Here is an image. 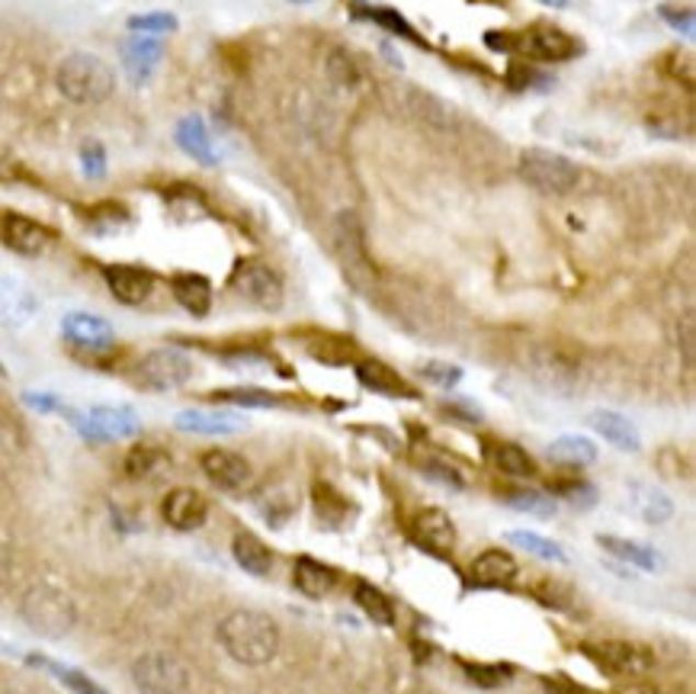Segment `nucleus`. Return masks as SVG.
<instances>
[{"label":"nucleus","mask_w":696,"mask_h":694,"mask_svg":"<svg viewBox=\"0 0 696 694\" xmlns=\"http://www.w3.org/2000/svg\"><path fill=\"white\" fill-rule=\"evenodd\" d=\"M215 640L228 659H235L238 665L257 669V665H267V662L277 659L283 634H280V624L270 614L254 611V607H238V611H232L218 620Z\"/></svg>","instance_id":"1"},{"label":"nucleus","mask_w":696,"mask_h":694,"mask_svg":"<svg viewBox=\"0 0 696 694\" xmlns=\"http://www.w3.org/2000/svg\"><path fill=\"white\" fill-rule=\"evenodd\" d=\"M55 87L75 107H97L116 93V71L93 52H71L55 68Z\"/></svg>","instance_id":"2"},{"label":"nucleus","mask_w":696,"mask_h":694,"mask_svg":"<svg viewBox=\"0 0 696 694\" xmlns=\"http://www.w3.org/2000/svg\"><path fill=\"white\" fill-rule=\"evenodd\" d=\"M20 617L42 640H61L78 624V605L65 589L52 582H36L20 602Z\"/></svg>","instance_id":"3"},{"label":"nucleus","mask_w":696,"mask_h":694,"mask_svg":"<svg viewBox=\"0 0 696 694\" xmlns=\"http://www.w3.org/2000/svg\"><path fill=\"white\" fill-rule=\"evenodd\" d=\"M132 682L138 694H193L190 665L165 650L142 652L132 662Z\"/></svg>","instance_id":"4"},{"label":"nucleus","mask_w":696,"mask_h":694,"mask_svg":"<svg viewBox=\"0 0 696 694\" xmlns=\"http://www.w3.org/2000/svg\"><path fill=\"white\" fill-rule=\"evenodd\" d=\"M520 177L542 197H565L581 180V168L572 158L549 152V148H527L520 155Z\"/></svg>","instance_id":"5"},{"label":"nucleus","mask_w":696,"mask_h":694,"mask_svg":"<svg viewBox=\"0 0 696 694\" xmlns=\"http://www.w3.org/2000/svg\"><path fill=\"white\" fill-rule=\"evenodd\" d=\"M61 412L75 425V432L81 434L83 440H93V444H110V440L142 434V418L128 405H90L87 412H75V408L65 405Z\"/></svg>","instance_id":"6"},{"label":"nucleus","mask_w":696,"mask_h":694,"mask_svg":"<svg viewBox=\"0 0 696 694\" xmlns=\"http://www.w3.org/2000/svg\"><path fill=\"white\" fill-rule=\"evenodd\" d=\"M135 383L142 390L148 392H170L187 387L193 380V360L183 354V350H173V347H158V350H148L135 370H132Z\"/></svg>","instance_id":"7"},{"label":"nucleus","mask_w":696,"mask_h":694,"mask_svg":"<svg viewBox=\"0 0 696 694\" xmlns=\"http://www.w3.org/2000/svg\"><path fill=\"white\" fill-rule=\"evenodd\" d=\"M581 652L607 675H616V679H636V675H646L652 672L655 665V656L639 647V643H629V640H604V643H581Z\"/></svg>","instance_id":"8"},{"label":"nucleus","mask_w":696,"mask_h":694,"mask_svg":"<svg viewBox=\"0 0 696 694\" xmlns=\"http://www.w3.org/2000/svg\"><path fill=\"white\" fill-rule=\"evenodd\" d=\"M232 287H235L238 296H245L247 303L257 305V309H267V312H277L283 305V300H287L280 273L270 264H263V260H242L232 270Z\"/></svg>","instance_id":"9"},{"label":"nucleus","mask_w":696,"mask_h":694,"mask_svg":"<svg viewBox=\"0 0 696 694\" xmlns=\"http://www.w3.org/2000/svg\"><path fill=\"white\" fill-rule=\"evenodd\" d=\"M514 48H520L524 55H530L536 61L559 65V61H572L574 55L581 52V43L559 26L536 23L530 30H524L520 36H514Z\"/></svg>","instance_id":"10"},{"label":"nucleus","mask_w":696,"mask_h":694,"mask_svg":"<svg viewBox=\"0 0 696 694\" xmlns=\"http://www.w3.org/2000/svg\"><path fill=\"white\" fill-rule=\"evenodd\" d=\"M161 518H165L167 527L173 530H200L209 518V502H205L203 492L190 489V485H180V489H170L161 502Z\"/></svg>","instance_id":"11"},{"label":"nucleus","mask_w":696,"mask_h":694,"mask_svg":"<svg viewBox=\"0 0 696 694\" xmlns=\"http://www.w3.org/2000/svg\"><path fill=\"white\" fill-rule=\"evenodd\" d=\"M0 238L10 251L23 255V258H40L42 251L52 245V232L30 216L20 213H7L0 222Z\"/></svg>","instance_id":"12"},{"label":"nucleus","mask_w":696,"mask_h":694,"mask_svg":"<svg viewBox=\"0 0 696 694\" xmlns=\"http://www.w3.org/2000/svg\"><path fill=\"white\" fill-rule=\"evenodd\" d=\"M61 335L81 350H110L116 345V332L106 318L93 312H68L61 318Z\"/></svg>","instance_id":"13"},{"label":"nucleus","mask_w":696,"mask_h":694,"mask_svg":"<svg viewBox=\"0 0 696 694\" xmlns=\"http://www.w3.org/2000/svg\"><path fill=\"white\" fill-rule=\"evenodd\" d=\"M103 277L116 303L123 305H142L155 293V273L135 264H110L103 267Z\"/></svg>","instance_id":"14"},{"label":"nucleus","mask_w":696,"mask_h":694,"mask_svg":"<svg viewBox=\"0 0 696 694\" xmlns=\"http://www.w3.org/2000/svg\"><path fill=\"white\" fill-rule=\"evenodd\" d=\"M200 467H203L205 479L225 492H242L247 482H250V463H247L242 454L235 450H225V447H212L200 457Z\"/></svg>","instance_id":"15"},{"label":"nucleus","mask_w":696,"mask_h":694,"mask_svg":"<svg viewBox=\"0 0 696 694\" xmlns=\"http://www.w3.org/2000/svg\"><path fill=\"white\" fill-rule=\"evenodd\" d=\"M120 58H123L125 75L135 87L148 85L151 75L158 71L161 58H165V45L158 36H132L120 45Z\"/></svg>","instance_id":"16"},{"label":"nucleus","mask_w":696,"mask_h":694,"mask_svg":"<svg viewBox=\"0 0 696 694\" xmlns=\"http://www.w3.org/2000/svg\"><path fill=\"white\" fill-rule=\"evenodd\" d=\"M411 534L420 547L434 550V553H450L459 540L456 534V524L450 520V515L444 508H424L417 512L414 520H411Z\"/></svg>","instance_id":"17"},{"label":"nucleus","mask_w":696,"mask_h":694,"mask_svg":"<svg viewBox=\"0 0 696 694\" xmlns=\"http://www.w3.org/2000/svg\"><path fill=\"white\" fill-rule=\"evenodd\" d=\"M40 312V296L20 277H0V322L10 328L26 325Z\"/></svg>","instance_id":"18"},{"label":"nucleus","mask_w":696,"mask_h":694,"mask_svg":"<svg viewBox=\"0 0 696 694\" xmlns=\"http://www.w3.org/2000/svg\"><path fill=\"white\" fill-rule=\"evenodd\" d=\"M517 575H520V566L507 550H485L469 566V579L475 589H507L517 582Z\"/></svg>","instance_id":"19"},{"label":"nucleus","mask_w":696,"mask_h":694,"mask_svg":"<svg viewBox=\"0 0 696 694\" xmlns=\"http://www.w3.org/2000/svg\"><path fill=\"white\" fill-rule=\"evenodd\" d=\"M587 425L600 434L610 447L622 450V454H639L642 450V434H639V428L626 415H619V412L597 408V412L587 415Z\"/></svg>","instance_id":"20"},{"label":"nucleus","mask_w":696,"mask_h":694,"mask_svg":"<svg viewBox=\"0 0 696 694\" xmlns=\"http://www.w3.org/2000/svg\"><path fill=\"white\" fill-rule=\"evenodd\" d=\"M173 425L180 432L187 434H209V437H218V434H238L247 428L245 415H235V412H205V408H187L173 418Z\"/></svg>","instance_id":"21"},{"label":"nucleus","mask_w":696,"mask_h":694,"mask_svg":"<svg viewBox=\"0 0 696 694\" xmlns=\"http://www.w3.org/2000/svg\"><path fill=\"white\" fill-rule=\"evenodd\" d=\"M177 145L197 161V165H203V168H215L222 158H218V148H215V142H212V135H209V126H205L203 116H183L180 123H177Z\"/></svg>","instance_id":"22"},{"label":"nucleus","mask_w":696,"mask_h":694,"mask_svg":"<svg viewBox=\"0 0 696 694\" xmlns=\"http://www.w3.org/2000/svg\"><path fill=\"white\" fill-rule=\"evenodd\" d=\"M292 582L305 598H325L330 595V589L337 585V572L328 563L315 560V557H299L292 566Z\"/></svg>","instance_id":"23"},{"label":"nucleus","mask_w":696,"mask_h":694,"mask_svg":"<svg viewBox=\"0 0 696 694\" xmlns=\"http://www.w3.org/2000/svg\"><path fill=\"white\" fill-rule=\"evenodd\" d=\"M232 557H235V563L242 566L247 575H254V579H267V575L273 572V553H270V547H267L257 534H250V530L235 534V540H232Z\"/></svg>","instance_id":"24"},{"label":"nucleus","mask_w":696,"mask_h":694,"mask_svg":"<svg viewBox=\"0 0 696 694\" xmlns=\"http://www.w3.org/2000/svg\"><path fill=\"white\" fill-rule=\"evenodd\" d=\"M170 290H173V300L183 305L190 315L203 318L212 309V283L203 273H177L170 280Z\"/></svg>","instance_id":"25"},{"label":"nucleus","mask_w":696,"mask_h":694,"mask_svg":"<svg viewBox=\"0 0 696 694\" xmlns=\"http://www.w3.org/2000/svg\"><path fill=\"white\" fill-rule=\"evenodd\" d=\"M357 380L367 390L379 392V395H389V399H414V390H411L408 383L392 367H385L382 360H363V363H357Z\"/></svg>","instance_id":"26"},{"label":"nucleus","mask_w":696,"mask_h":694,"mask_svg":"<svg viewBox=\"0 0 696 694\" xmlns=\"http://www.w3.org/2000/svg\"><path fill=\"white\" fill-rule=\"evenodd\" d=\"M597 544H600L610 557L622 560V563L636 566V569H642V572H658V569L664 566L661 553H655L652 547H646V544H639V540H626V537H616V534H600Z\"/></svg>","instance_id":"27"},{"label":"nucleus","mask_w":696,"mask_h":694,"mask_svg":"<svg viewBox=\"0 0 696 694\" xmlns=\"http://www.w3.org/2000/svg\"><path fill=\"white\" fill-rule=\"evenodd\" d=\"M26 662L36 665V669H45L48 675H55L71 694H110L100 682H93L87 672L75 669V665H65V662H58V659H48V656H40V652H30Z\"/></svg>","instance_id":"28"},{"label":"nucleus","mask_w":696,"mask_h":694,"mask_svg":"<svg viewBox=\"0 0 696 694\" xmlns=\"http://www.w3.org/2000/svg\"><path fill=\"white\" fill-rule=\"evenodd\" d=\"M629 489H632L629 492L632 508H636V515L646 520V524H667V520L674 518V502L661 489L649 485V482H632Z\"/></svg>","instance_id":"29"},{"label":"nucleus","mask_w":696,"mask_h":694,"mask_svg":"<svg viewBox=\"0 0 696 694\" xmlns=\"http://www.w3.org/2000/svg\"><path fill=\"white\" fill-rule=\"evenodd\" d=\"M532 373L539 377V383L562 390V387H572L574 377H577V367L565 354H559L555 347H542L536 354V360H532Z\"/></svg>","instance_id":"30"},{"label":"nucleus","mask_w":696,"mask_h":694,"mask_svg":"<svg viewBox=\"0 0 696 694\" xmlns=\"http://www.w3.org/2000/svg\"><path fill=\"white\" fill-rule=\"evenodd\" d=\"M549 457L565 467H591L597 460V444L584 434H562L549 444Z\"/></svg>","instance_id":"31"},{"label":"nucleus","mask_w":696,"mask_h":694,"mask_svg":"<svg viewBox=\"0 0 696 694\" xmlns=\"http://www.w3.org/2000/svg\"><path fill=\"white\" fill-rule=\"evenodd\" d=\"M167 467H170L167 450L165 447H155V444H135L125 454V477L128 479H151L165 473Z\"/></svg>","instance_id":"32"},{"label":"nucleus","mask_w":696,"mask_h":694,"mask_svg":"<svg viewBox=\"0 0 696 694\" xmlns=\"http://www.w3.org/2000/svg\"><path fill=\"white\" fill-rule=\"evenodd\" d=\"M325 68H328V81L340 93H353L357 87L363 85V68L357 65V58L347 48H334L328 61H325Z\"/></svg>","instance_id":"33"},{"label":"nucleus","mask_w":696,"mask_h":694,"mask_svg":"<svg viewBox=\"0 0 696 694\" xmlns=\"http://www.w3.org/2000/svg\"><path fill=\"white\" fill-rule=\"evenodd\" d=\"M353 602L367 614L372 624L392 627L395 624V607L389 602V595H382L372 582H357L353 585Z\"/></svg>","instance_id":"34"},{"label":"nucleus","mask_w":696,"mask_h":694,"mask_svg":"<svg viewBox=\"0 0 696 694\" xmlns=\"http://www.w3.org/2000/svg\"><path fill=\"white\" fill-rule=\"evenodd\" d=\"M507 544H517L520 550H527L530 557L542 560V563L562 566L569 560L565 550H562L555 540H549V537H542V534H536V530H507Z\"/></svg>","instance_id":"35"},{"label":"nucleus","mask_w":696,"mask_h":694,"mask_svg":"<svg viewBox=\"0 0 696 694\" xmlns=\"http://www.w3.org/2000/svg\"><path fill=\"white\" fill-rule=\"evenodd\" d=\"M492 460L501 473H507V477H514V479H527L536 473L532 457L524 450V447H520V444H497V447L492 450Z\"/></svg>","instance_id":"36"},{"label":"nucleus","mask_w":696,"mask_h":694,"mask_svg":"<svg viewBox=\"0 0 696 694\" xmlns=\"http://www.w3.org/2000/svg\"><path fill=\"white\" fill-rule=\"evenodd\" d=\"M357 10H363L369 23H375V26H382V30H389V33L408 40V43H420V36L414 33V26L398 10H392V7H363V3H357Z\"/></svg>","instance_id":"37"},{"label":"nucleus","mask_w":696,"mask_h":694,"mask_svg":"<svg viewBox=\"0 0 696 694\" xmlns=\"http://www.w3.org/2000/svg\"><path fill=\"white\" fill-rule=\"evenodd\" d=\"M507 505L514 512H527V515H536V518H552L555 515V499L546 495V492H532V489H514L507 495Z\"/></svg>","instance_id":"38"},{"label":"nucleus","mask_w":696,"mask_h":694,"mask_svg":"<svg viewBox=\"0 0 696 694\" xmlns=\"http://www.w3.org/2000/svg\"><path fill=\"white\" fill-rule=\"evenodd\" d=\"M215 402H228V405H245V408H273L280 399L273 392L257 390V387H235V390L212 392Z\"/></svg>","instance_id":"39"},{"label":"nucleus","mask_w":696,"mask_h":694,"mask_svg":"<svg viewBox=\"0 0 696 694\" xmlns=\"http://www.w3.org/2000/svg\"><path fill=\"white\" fill-rule=\"evenodd\" d=\"M177 16L167 13V10H151V13H138V16H128V30L138 33V36H165V33H177Z\"/></svg>","instance_id":"40"},{"label":"nucleus","mask_w":696,"mask_h":694,"mask_svg":"<svg viewBox=\"0 0 696 694\" xmlns=\"http://www.w3.org/2000/svg\"><path fill=\"white\" fill-rule=\"evenodd\" d=\"M459 665L465 669V675H469L475 685H485V689H497V685H504V682L514 675V669H510V665H501V662L485 665V662H465V659H459Z\"/></svg>","instance_id":"41"},{"label":"nucleus","mask_w":696,"mask_h":694,"mask_svg":"<svg viewBox=\"0 0 696 694\" xmlns=\"http://www.w3.org/2000/svg\"><path fill=\"white\" fill-rule=\"evenodd\" d=\"M420 377H424L427 383L440 387V390H452V387L462 380V370H459L456 363H444V360H427V363L420 367Z\"/></svg>","instance_id":"42"},{"label":"nucleus","mask_w":696,"mask_h":694,"mask_svg":"<svg viewBox=\"0 0 696 694\" xmlns=\"http://www.w3.org/2000/svg\"><path fill=\"white\" fill-rule=\"evenodd\" d=\"M78 155H81L83 174H87L90 180H100V177H106V148H103V142H97V138H87Z\"/></svg>","instance_id":"43"},{"label":"nucleus","mask_w":696,"mask_h":694,"mask_svg":"<svg viewBox=\"0 0 696 694\" xmlns=\"http://www.w3.org/2000/svg\"><path fill=\"white\" fill-rule=\"evenodd\" d=\"M661 13V20L674 30V33H681L684 40H694L696 36V23H694V10H677V7H661L658 10Z\"/></svg>","instance_id":"44"},{"label":"nucleus","mask_w":696,"mask_h":694,"mask_svg":"<svg viewBox=\"0 0 696 694\" xmlns=\"http://www.w3.org/2000/svg\"><path fill=\"white\" fill-rule=\"evenodd\" d=\"M559 495H565L572 505L577 508H591L594 502H597V492H594V485H587V482H562L559 485Z\"/></svg>","instance_id":"45"},{"label":"nucleus","mask_w":696,"mask_h":694,"mask_svg":"<svg viewBox=\"0 0 696 694\" xmlns=\"http://www.w3.org/2000/svg\"><path fill=\"white\" fill-rule=\"evenodd\" d=\"M424 473L430 479H437V482H444V485H450V489H462L465 482H462V477L452 470V467H447V463H427L424 467Z\"/></svg>","instance_id":"46"},{"label":"nucleus","mask_w":696,"mask_h":694,"mask_svg":"<svg viewBox=\"0 0 696 694\" xmlns=\"http://www.w3.org/2000/svg\"><path fill=\"white\" fill-rule=\"evenodd\" d=\"M23 402H26L30 408H36V412H61V408H65V405H61V399L45 395V392H26V395H23Z\"/></svg>","instance_id":"47"},{"label":"nucleus","mask_w":696,"mask_h":694,"mask_svg":"<svg viewBox=\"0 0 696 694\" xmlns=\"http://www.w3.org/2000/svg\"><path fill=\"white\" fill-rule=\"evenodd\" d=\"M542 689H546V694H587L569 679H542Z\"/></svg>","instance_id":"48"},{"label":"nucleus","mask_w":696,"mask_h":694,"mask_svg":"<svg viewBox=\"0 0 696 694\" xmlns=\"http://www.w3.org/2000/svg\"><path fill=\"white\" fill-rule=\"evenodd\" d=\"M447 412H450L452 418H465V422H472V425L482 422V412H479L475 405H469V402H452Z\"/></svg>","instance_id":"49"},{"label":"nucleus","mask_w":696,"mask_h":694,"mask_svg":"<svg viewBox=\"0 0 696 694\" xmlns=\"http://www.w3.org/2000/svg\"><path fill=\"white\" fill-rule=\"evenodd\" d=\"M10 569H13V550H10V544L0 540V585L10 579Z\"/></svg>","instance_id":"50"},{"label":"nucleus","mask_w":696,"mask_h":694,"mask_svg":"<svg viewBox=\"0 0 696 694\" xmlns=\"http://www.w3.org/2000/svg\"><path fill=\"white\" fill-rule=\"evenodd\" d=\"M684 357L687 363H694V315L684 318Z\"/></svg>","instance_id":"51"},{"label":"nucleus","mask_w":696,"mask_h":694,"mask_svg":"<svg viewBox=\"0 0 696 694\" xmlns=\"http://www.w3.org/2000/svg\"><path fill=\"white\" fill-rule=\"evenodd\" d=\"M616 694H661L658 689H649V685H626V689H619Z\"/></svg>","instance_id":"52"},{"label":"nucleus","mask_w":696,"mask_h":694,"mask_svg":"<svg viewBox=\"0 0 696 694\" xmlns=\"http://www.w3.org/2000/svg\"><path fill=\"white\" fill-rule=\"evenodd\" d=\"M536 3H542V7H552V10H565V7H569V0H536Z\"/></svg>","instance_id":"53"},{"label":"nucleus","mask_w":696,"mask_h":694,"mask_svg":"<svg viewBox=\"0 0 696 694\" xmlns=\"http://www.w3.org/2000/svg\"><path fill=\"white\" fill-rule=\"evenodd\" d=\"M7 694H36V692H26V689H10Z\"/></svg>","instance_id":"54"},{"label":"nucleus","mask_w":696,"mask_h":694,"mask_svg":"<svg viewBox=\"0 0 696 694\" xmlns=\"http://www.w3.org/2000/svg\"><path fill=\"white\" fill-rule=\"evenodd\" d=\"M292 3H308V0H292Z\"/></svg>","instance_id":"55"}]
</instances>
